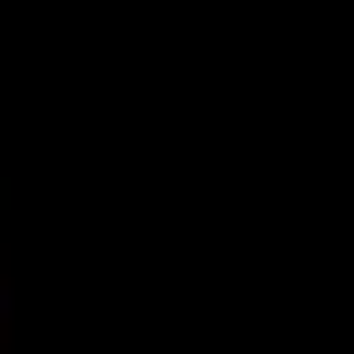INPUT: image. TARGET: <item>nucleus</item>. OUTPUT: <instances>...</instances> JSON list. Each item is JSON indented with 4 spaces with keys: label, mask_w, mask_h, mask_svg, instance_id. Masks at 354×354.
I'll list each match as a JSON object with an SVG mask.
<instances>
[]
</instances>
